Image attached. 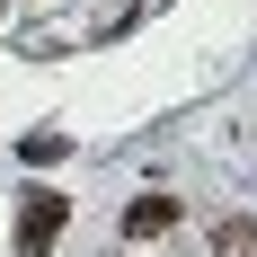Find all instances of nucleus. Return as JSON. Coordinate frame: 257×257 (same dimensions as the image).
Returning a JSON list of instances; mask_svg holds the SVG:
<instances>
[{"label": "nucleus", "mask_w": 257, "mask_h": 257, "mask_svg": "<svg viewBox=\"0 0 257 257\" xmlns=\"http://www.w3.org/2000/svg\"><path fill=\"white\" fill-rule=\"evenodd\" d=\"M62 151H71V133H27V142H18V160H27V169H53Z\"/></svg>", "instance_id": "4"}, {"label": "nucleus", "mask_w": 257, "mask_h": 257, "mask_svg": "<svg viewBox=\"0 0 257 257\" xmlns=\"http://www.w3.org/2000/svg\"><path fill=\"white\" fill-rule=\"evenodd\" d=\"M178 231V195H142V204H124V239H160Z\"/></svg>", "instance_id": "2"}, {"label": "nucleus", "mask_w": 257, "mask_h": 257, "mask_svg": "<svg viewBox=\"0 0 257 257\" xmlns=\"http://www.w3.org/2000/svg\"><path fill=\"white\" fill-rule=\"evenodd\" d=\"M62 231H71V204L62 195H18V257H45Z\"/></svg>", "instance_id": "1"}, {"label": "nucleus", "mask_w": 257, "mask_h": 257, "mask_svg": "<svg viewBox=\"0 0 257 257\" xmlns=\"http://www.w3.org/2000/svg\"><path fill=\"white\" fill-rule=\"evenodd\" d=\"M213 257H257V222L248 213H222L213 222Z\"/></svg>", "instance_id": "3"}]
</instances>
